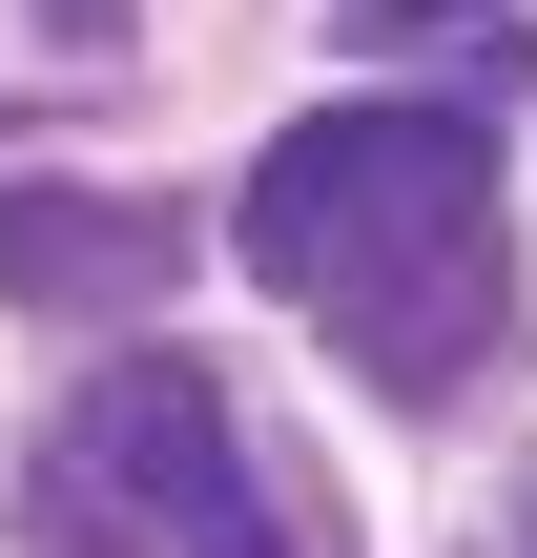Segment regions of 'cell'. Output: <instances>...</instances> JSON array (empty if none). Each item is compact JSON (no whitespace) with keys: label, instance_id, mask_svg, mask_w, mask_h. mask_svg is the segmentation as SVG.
Returning <instances> with one entry per match:
<instances>
[{"label":"cell","instance_id":"obj_5","mask_svg":"<svg viewBox=\"0 0 537 558\" xmlns=\"http://www.w3.org/2000/svg\"><path fill=\"white\" fill-rule=\"evenodd\" d=\"M352 21H476V0H352Z\"/></svg>","mask_w":537,"mask_h":558},{"label":"cell","instance_id":"obj_4","mask_svg":"<svg viewBox=\"0 0 537 558\" xmlns=\"http://www.w3.org/2000/svg\"><path fill=\"white\" fill-rule=\"evenodd\" d=\"M41 21H62V41H124V0H41Z\"/></svg>","mask_w":537,"mask_h":558},{"label":"cell","instance_id":"obj_3","mask_svg":"<svg viewBox=\"0 0 537 558\" xmlns=\"http://www.w3.org/2000/svg\"><path fill=\"white\" fill-rule=\"evenodd\" d=\"M166 269H186V207H83V186H0V290L21 311H166Z\"/></svg>","mask_w":537,"mask_h":558},{"label":"cell","instance_id":"obj_1","mask_svg":"<svg viewBox=\"0 0 537 558\" xmlns=\"http://www.w3.org/2000/svg\"><path fill=\"white\" fill-rule=\"evenodd\" d=\"M228 248L393 393V414H435V393H476L497 373V331H517V228H497V145L455 124V104H310L269 166H248V207H228Z\"/></svg>","mask_w":537,"mask_h":558},{"label":"cell","instance_id":"obj_2","mask_svg":"<svg viewBox=\"0 0 537 558\" xmlns=\"http://www.w3.org/2000/svg\"><path fill=\"white\" fill-rule=\"evenodd\" d=\"M41 558H352V538L248 476L228 373L124 352V373H83L62 435H41Z\"/></svg>","mask_w":537,"mask_h":558}]
</instances>
